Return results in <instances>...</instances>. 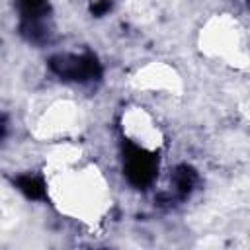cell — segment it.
Listing matches in <instances>:
<instances>
[{
    "label": "cell",
    "mask_w": 250,
    "mask_h": 250,
    "mask_svg": "<svg viewBox=\"0 0 250 250\" xmlns=\"http://www.w3.org/2000/svg\"><path fill=\"white\" fill-rule=\"evenodd\" d=\"M49 68L62 80H72V82H90L100 78L102 74V64L96 55L92 53H64V55H55L49 59Z\"/></svg>",
    "instance_id": "1"
},
{
    "label": "cell",
    "mask_w": 250,
    "mask_h": 250,
    "mask_svg": "<svg viewBox=\"0 0 250 250\" xmlns=\"http://www.w3.org/2000/svg\"><path fill=\"white\" fill-rule=\"evenodd\" d=\"M156 168H158V160L152 152L133 145V143H125L123 146V170L127 180L135 186V188H146L154 176H156Z\"/></svg>",
    "instance_id": "2"
},
{
    "label": "cell",
    "mask_w": 250,
    "mask_h": 250,
    "mask_svg": "<svg viewBox=\"0 0 250 250\" xmlns=\"http://www.w3.org/2000/svg\"><path fill=\"white\" fill-rule=\"evenodd\" d=\"M174 191H176V197L178 199H186L197 186V174L191 166L184 164V166H178L174 170Z\"/></svg>",
    "instance_id": "3"
},
{
    "label": "cell",
    "mask_w": 250,
    "mask_h": 250,
    "mask_svg": "<svg viewBox=\"0 0 250 250\" xmlns=\"http://www.w3.org/2000/svg\"><path fill=\"white\" fill-rule=\"evenodd\" d=\"M16 188L29 199H45L47 197V186H45V180L37 174H21L14 180Z\"/></svg>",
    "instance_id": "4"
},
{
    "label": "cell",
    "mask_w": 250,
    "mask_h": 250,
    "mask_svg": "<svg viewBox=\"0 0 250 250\" xmlns=\"http://www.w3.org/2000/svg\"><path fill=\"white\" fill-rule=\"evenodd\" d=\"M21 21L43 20L49 16V0H16Z\"/></svg>",
    "instance_id": "5"
},
{
    "label": "cell",
    "mask_w": 250,
    "mask_h": 250,
    "mask_svg": "<svg viewBox=\"0 0 250 250\" xmlns=\"http://www.w3.org/2000/svg\"><path fill=\"white\" fill-rule=\"evenodd\" d=\"M6 133H8V117L0 113V141L6 137Z\"/></svg>",
    "instance_id": "6"
}]
</instances>
